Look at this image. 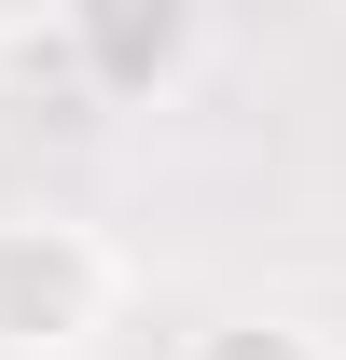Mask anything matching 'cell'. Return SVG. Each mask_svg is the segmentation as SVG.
Segmentation results:
<instances>
[{
  "label": "cell",
  "instance_id": "1",
  "mask_svg": "<svg viewBox=\"0 0 346 360\" xmlns=\"http://www.w3.org/2000/svg\"><path fill=\"white\" fill-rule=\"evenodd\" d=\"M125 291V250L70 208H0V347H84Z\"/></svg>",
  "mask_w": 346,
  "mask_h": 360
},
{
  "label": "cell",
  "instance_id": "2",
  "mask_svg": "<svg viewBox=\"0 0 346 360\" xmlns=\"http://www.w3.org/2000/svg\"><path fill=\"white\" fill-rule=\"evenodd\" d=\"M70 56H84L111 97H139V84H167L180 56H194V14H167V0H153V14H139V0H84V14H70Z\"/></svg>",
  "mask_w": 346,
  "mask_h": 360
},
{
  "label": "cell",
  "instance_id": "3",
  "mask_svg": "<svg viewBox=\"0 0 346 360\" xmlns=\"http://www.w3.org/2000/svg\"><path fill=\"white\" fill-rule=\"evenodd\" d=\"M194 360H319V333H291V319H222V333H194Z\"/></svg>",
  "mask_w": 346,
  "mask_h": 360
}]
</instances>
